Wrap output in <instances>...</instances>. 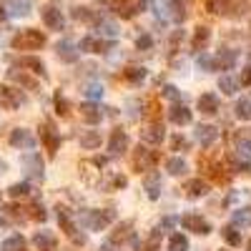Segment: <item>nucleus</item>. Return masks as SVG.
I'll list each match as a JSON object with an SVG mask.
<instances>
[{
  "label": "nucleus",
  "mask_w": 251,
  "mask_h": 251,
  "mask_svg": "<svg viewBox=\"0 0 251 251\" xmlns=\"http://www.w3.org/2000/svg\"><path fill=\"white\" fill-rule=\"evenodd\" d=\"M46 46V35L35 28H28V31H20L16 38H13V48L18 50H38Z\"/></svg>",
  "instance_id": "obj_1"
},
{
  "label": "nucleus",
  "mask_w": 251,
  "mask_h": 251,
  "mask_svg": "<svg viewBox=\"0 0 251 251\" xmlns=\"http://www.w3.org/2000/svg\"><path fill=\"white\" fill-rule=\"evenodd\" d=\"M111 221H116V211H85L83 214V224L91 231H103Z\"/></svg>",
  "instance_id": "obj_2"
},
{
  "label": "nucleus",
  "mask_w": 251,
  "mask_h": 251,
  "mask_svg": "<svg viewBox=\"0 0 251 251\" xmlns=\"http://www.w3.org/2000/svg\"><path fill=\"white\" fill-rule=\"evenodd\" d=\"M40 18L43 23H46V28H50V31H63V25H66V18H63V13L58 10L55 5H46L40 10Z\"/></svg>",
  "instance_id": "obj_3"
},
{
  "label": "nucleus",
  "mask_w": 251,
  "mask_h": 251,
  "mask_svg": "<svg viewBox=\"0 0 251 251\" xmlns=\"http://www.w3.org/2000/svg\"><path fill=\"white\" fill-rule=\"evenodd\" d=\"M181 226L186 231H194V234H209L211 231V224L203 216H199V214H186L181 218Z\"/></svg>",
  "instance_id": "obj_4"
},
{
  "label": "nucleus",
  "mask_w": 251,
  "mask_h": 251,
  "mask_svg": "<svg viewBox=\"0 0 251 251\" xmlns=\"http://www.w3.org/2000/svg\"><path fill=\"white\" fill-rule=\"evenodd\" d=\"M23 93L16 91V88H8V85H0V106L3 108H20L23 106Z\"/></svg>",
  "instance_id": "obj_5"
},
{
  "label": "nucleus",
  "mask_w": 251,
  "mask_h": 251,
  "mask_svg": "<svg viewBox=\"0 0 251 251\" xmlns=\"http://www.w3.org/2000/svg\"><path fill=\"white\" fill-rule=\"evenodd\" d=\"M10 146L33 151V149H35V136L31 134V131H25V128H16V131L10 134Z\"/></svg>",
  "instance_id": "obj_6"
},
{
  "label": "nucleus",
  "mask_w": 251,
  "mask_h": 251,
  "mask_svg": "<svg viewBox=\"0 0 251 251\" xmlns=\"http://www.w3.org/2000/svg\"><path fill=\"white\" fill-rule=\"evenodd\" d=\"M126 149H128V134H126V131H121V128L111 131V138H108V151H111L113 156H118V153H123Z\"/></svg>",
  "instance_id": "obj_7"
},
{
  "label": "nucleus",
  "mask_w": 251,
  "mask_h": 251,
  "mask_svg": "<svg viewBox=\"0 0 251 251\" xmlns=\"http://www.w3.org/2000/svg\"><path fill=\"white\" fill-rule=\"evenodd\" d=\"M58 221H61V226L66 229V234L70 236L76 244H83L85 239L78 234V229H76V224H73V218H70V214H68V209H58Z\"/></svg>",
  "instance_id": "obj_8"
},
{
  "label": "nucleus",
  "mask_w": 251,
  "mask_h": 251,
  "mask_svg": "<svg viewBox=\"0 0 251 251\" xmlns=\"http://www.w3.org/2000/svg\"><path fill=\"white\" fill-rule=\"evenodd\" d=\"M23 166H25V171H28V176H31V179H35V181L43 179V161H40L38 153L23 156Z\"/></svg>",
  "instance_id": "obj_9"
},
{
  "label": "nucleus",
  "mask_w": 251,
  "mask_h": 251,
  "mask_svg": "<svg viewBox=\"0 0 251 251\" xmlns=\"http://www.w3.org/2000/svg\"><path fill=\"white\" fill-rule=\"evenodd\" d=\"M3 5H5V10L10 13V16L23 18V16H28V13L33 10V0H3Z\"/></svg>",
  "instance_id": "obj_10"
},
{
  "label": "nucleus",
  "mask_w": 251,
  "mask_h": 251,
  "mask_svg": "<svg viewBox=\"0 0 251 251\" xmlns=\"http://www.w3.org/2000/svg\"><path fill=\"white\" fill-rule=\"evenodd\" d=\"M156 164V153L153 151H146V146H138L136 149V156H134V166L138 171H146Z\"/></svg>",
  "instance_id": "obj_11"
},
{
  "label": "nucleus",
  "mask_w": 251,
  "mask_h": 251,
  "mask_svg": "<svg viewBox=\"0 0 251 251\" xmlns=\"http://www.w3.org/2000/svg\"><path fill=\"white\" fill-rule=\"evenodd\" d=\"M113 48L111 40H96V38H83L81 40V50H88V53H108Z\"/></svg>",
  "instance_id": "obj_12"
},
{
  "label": "nucleus",
  "mask_w": 251,
  "mask_h": 251,
  "mask_svg": "<svg viewBox=\"0 0 251 251\" xmlns=\"http://www.w3.org/2000/svg\"><path fill=\"white\" fill-rule=\"evenodd\" d=\"M164 136H166V131H164V126H161V123H151V126L141 134L143 143H151V146H158L161 141H164Z\"/></svg>",
  "instance_id": "obj_13"
},
{
  "label": "nucleus",
  "mask_w": 251,
  "mask_h": 251,
  "mask_svg": "<svg viewBox=\"0 0 251 251\" xmlns=\"http://www.w3.org/2000/svg\"><path fill=\"white\" fill-rule=\"evenodd\" d=\"M83 121L85 123H91V126H96V123H100L103 121V116H106V113H103V108L100 106H96V103H83Z\"/></svg>",
  "instance_id": "obj_14"
},
{
  "label": "nucleus",
  "mask_w": 251,
  "mask_h": 251,
  "mask_svg": "<svg viewBox=\"0 0 251 251\" xmlns=\"http://www.w3.org/2000/svg\"><path fill=\"white\" fill-rule=\"evenodd\" d=\"M55 50H58V58L66 61V63H76L78 61V50H76V46H73L70 40H61L55 46Z\"/></svg>",
  "instance_id": "obj_15"
},
{
  "label": "nucleus",
  "mask_w": 251,
  "mask_h": 251,
  "mask_svg": "<svg viewBox=\"0 0 251 251\" xmlns=\"http://www.w3.org/2000/svg\"><path fill=\"white\" fill-rule=\"evenodd\" d=\"M168 121L176 123V126H186V123H191V111L186 106H181V103H176V106L168 111Z\"/></svg>",
  "instance_id": "obj_16"
},
{
  "label": "nucleus",
  "mask_w": 251,
  "mask_h": 251,
  "mask_svg": "<svg viewBox=\"0 0 251 251\" xmlns=\"http://www.w3.org/2000/svg\"><path fill=\"white\" fill-rule=\"evenodd\" d=\"M33 244L38 246V251H55V236L50 231H38L33 236Z\"/></svg>",
  "instance_id": "obj_17"
},
{
  "label": "nucleus",
  "mask_w": 251,
  "mask_h": 251,
  "mask_svg": "<svg viewBox=\"0 0 251 251\" xmlns=\"http://www.w3.org/2000/svg\"><path fill=\"white\" fill-rule=\"evenodd\" d=\"M143 188H146V194H149V199L156 201L161 196V176L158 173H149L146 181H143Z\"/></svg>",
  "instance_id": "obj_18"
},
{
  "label": "nucleus",
  "mask_w": 251,
  "mask_h": 251,
  "mask_svg": "<svg viewBox=\"0 0 251 251\" xmlns=\"http://www.w3.org/2000/svg\"><path fill=\"white\" fill-rule=\"evenodd\" d=\"M199 111L206 113V116L218 113V98H216L214 93H203V96L199 98Z\"/></svg>",
  "instance_id": "obj_19"
},
{
  "label": "nucleus",
  "mask_w": 251,
  "mask_h": 251,
  "mask_svg": "<svg viewBox=\"0 0 251 251\" xmlns=\"http://www.w3.org/2000/svg\"><path fill=\"white\" fill-rule=\"evenodd\" d=\"M196 138L201 146H211L218 138V131L214 126H196Z\"/></svg>",
  "instance_id": "obj_20"
},
{
  "label": "nucleus",
  "mask_w": 251,
  "mask_h": 251,
  "mask_svg": "<svg viewBox=\"0 0 251 251\" xmlns=\"http://www.w3.org/2000/svg\"><path fill=\"white\" fill-rule=\"evenodd\" d=\"M209 38H211V31L206 25H199L196 33H194V40H191V48H194V50H203L206 43H209Z\"/></svg>",
  "instance_id": "obj_21"
},
{
  "label": "nucleus",
  "mask_w": 251,
  "mask_h": 251,
  "mask_svg": "<svg viewBox=\"0 0 251 251\" xmlns=\"http://www.w3.org/2000/svg\"><path fill=\"white\" fill-rule=\"evenodd\" d=\"M43 141H46V146H48V151L50 153H55L58 151V146H61V136L55 134V128L48 123V126H43Z\"/></svg>",
  "instance_id": "obj_22"
},
{
  "label": "nucleus",
  "mask_w": 251,
  "mask_h": 251,
  "mask_svg": "<svg viewBox=\"0 0 251 251\" xmlns=\"http://www.w3.org/2000/svg\"><path fill=\"white\" fill-rule=\"evenodd\" d=\"M96 28H98V33H100L103 38H108V40L118 38V25H116L113 20H108V18H100Z\"/></svg>",
  "instance_id": "obj_23"
},
{
  "label": "nucleus",
  "mask_w": 251,
  "mask_h": 251,
  "mask_svg": "<svg viewBox=\"0 0 251 251\" xmlns=\"http://www.w3.org/2000/svg\"><path fill=\"white\" fill-rule=\"evenodd\" d=\"M236 66V53L234 50H221L216 55V68L218 70H231Z\"/></svg>",
  "instance_id": "obj_24"
},
{
  "label": "nucleus",
  "mask_w": 251,
  "mask_h": 251,
  "mask_svg": "<svg viewBox=\"0 0 251 251\" xmlns=\"http://www.w3.org/2000/svg\"><path fill=\"white\" fill-rule=\"evenodd\" d=\"M166 171H168L171 176H184V173L188 171V166H186V158L171 156V158L166 161Z\"/></svg>",
  "instance_id": "obj_25"
},
{
  "label": "nucleus",
  "mask_w": 251,
  "mask_h": 251,
  "mask_svg": "<svg viewBox=\"0 0 251 251\" xmlns=\"http://www.w3.org/2000/svg\"><path fill=\"white\" fill-rule=\"evenodd\" d=\"M236 151L241 156H251V134L249 131H239L236 134Z\"/></svg>",
  "instance_id": "obj_26"
},
{
  "label": "nucleus",
  "mask_w": 251,
  "mask_h": 251,
  "mask_svg": "<svg viewBox=\"0 0 251 251\" xmlns=\"http://www.w3.org/2000/svg\"><path fill=\"white\" fill-rule=\"evenodd\" d=\"M23 68H31V73H35V76H46V63L40 61V58H33V55H25L20 61Z\"/></svg>",
  "instance_id": "obj_27"
},
{
  "label": "nucleus",
  "mask_w": 251,
  "mask_h": 251,
  "mask_svg": "<svg viewBox=\"0 0 251 251\" xmlns=\"http://www.w3.org/2000/svg\"><path fill=\"white\" fill-rule=\"evenodd\" d=\"M8 76H10V81H16V83H20L23 88H31V91H35V88H38V83L31 78V76H25V73L23 70H18V68H13L10 73H8Z\"/></svg>",
  "instance_id": "obj_28"
},
{
  "label": "nucleus",
  "mask_w": 251,
  "mask_h": 251,
  "mask_svg": "<svg viewBox=\"0 0 251 251\" xmlns=\"http://www.w3.org/2000/svg\"><path fill=\"white\" fill-rule=\"evenodd\" d=\"M218 88H221V91H224L226 96H234L236 91H239V81L226 73V76H221V78H218Z\"/></svg>",
  "instance_id": "obj_29"
},
{
  "label": "nucleus",
  "mask_w": 251,
  "mask_h": 251,
  "mask_svg": "<svg viewBox=\"0 0 251 251\" xmlns=\"http://www.w3.org/2000/svg\"><path fill=\"white\" fill-rule=\"evenodd\" d=\"M168 251H188V239L184 234H171L168 236Z\"/></svg>",
  "instance_id": "obj_30"
},
{
  "label": "nucleus",
  "mask_w": 251,
  "mask_h": 251,
  "mask_svg": "<svg viewBox=\"0 0 251 251\" xmlns=\"http://www.w3.org/2000/svg\"><path fill=\"white\" fill-rule=\"evenodd\" d=\"M23 249H25V239L20 234H13L3 241V251H23Z\"/></svg>",
  "instance_id": "obj_31"
},
{
  "label": "nucleus",
  "mask_w": 251,
  "mask_h": 251,
  "mask_svg": "<svg viewBox=\"0 0 251 251\" xmlns=\"http://www.w3.org/2000/svg\"><path fill=\"white\" fill-rule=\"evenodd\" d=\"M186 191H188V196H191V199H199V196H203V194H206V184H203L201 179H194V181H188V184H186Z\"/></svg>",
  "instance_id": "obj_32"
},
{
  "label": "nucleus",
  "mask_w": 251,
  "mask_h": 251,
  "mask_svg": "<svg viewBox=\"0 0 251 251\" xmlns=\"http://www.w3.org/2000/svg\"><path fill=\"white\" fill-rule=\"evenodd\" d=\"M236 118H241V121H249L251 118V98H241L236 103Z\"/></svg>",
  "instance_id": "obj_33"
},
{
  "label": "nucleus",
  "mask_w": 251,
  "mask_h": 251,
  "mask_svg": "<svg viewBox=\"0 0 251 251\" xmlns=\"http://www.w3.org/2000/svg\"><path fill=\"white\" fill-rule=\"evenodd\" d=\"M224 241L229 246H239L241 244V234L236 231V226H224Z\"/></svg>",
  "instance_id": "obj_34"
},
{
  "label": "nucleus",
  "mask_w": 251,
  "mask_h": 251,
  "mask_svg": "<svg viewBox=\"0 0 251 251\" xmlns=\"http://www.w3.org/2000/svg\"><path fill=\"white\" fill-rule=\"evenodd\" d=\"M8 194H10L13 199H23V196L31 194V184H28V181H23V184H13Z\"/></svg>",
  "instance_id": "obj_35"
},
{
  "label": "nucleus",
  "mask_w": 251,
  "mask_h": 251,
  "mask_svg": "<svg viewBox=\"0 0 251 251\" xmlns=\"http://www.w3.org/2000/svg\"><path fill=\"white\" fill-rule=\"evenodd\" d=\"M234 224H236V226H251V209L234 211Z\"/></svg>",
  "instance_id": "obj_36"
},
{
  "label": "nucleus",
  "mask_w": 251,
  "mask_h": 251,
  "mask_svg": "<svg viewBox=\"0 0 251 251\" xmlns=\"http://www.w3.org/2000/svg\"><path fill=\"white\" fill-rule=\"evenodd\" d=\"M81 146H83V149H98V146H100V134H96V131L85 134L81 138Z\"/></svg>",
  "instance_id": "obj_37"
},
{
  "label": "nucleus",
  "mask_w": 251,
  "mask_h": 251,
  "mask_svg": "<svg viewBox=\"0 0 251 251\" xmlns=\"http://www.w3.org/2000/svg\"><path fill=\"white\" fill-rule=\"evenodd\" d=\"M146 73H149V70H146V68H128L126 70V81H131V83H141L143 78H146Z\"/></svg>",
  "instance_id": "obj_38"
},
{
  "label": "nucleus",
  "mask_w": 251,
  "mask_h": 251,
  "mask_svg": "<svg viewBox=\"0 0 251 251\" xmlns=\"http://www.w3.org/2000/svg\"><path fill=\"white\" fill-rule=\"evenodd\" d=\"M126 236H131V226L121 224V226L116 229V234H111V244H121V241H126Z\"/></svg>",
  "instance_id": "obj_39"
},
{
  "label": "nucleus",
  "mask_w": 251,
  "mask_h": 251,
  "mask_svg": "<svg viewBox=\"0 0 251 251\" xmlns=\"http://www.w3.org/2000/svg\"><path fill=\"white\" fill-rule=\"evenodd\" d=\"M83 93H85V98H88V100H98V98L103 96V88H100L98 83H91V85H85V91H83Z\"/></svg>",
  "instance_id": "obj_40"
},
{
  "label": "nucleus",
  "mask_w": 251,
  "mask_h": 251,
  "mask_svg": "<svg viewBox=\"0 0 251 251\" xmlns=\"http://www.w3.org/2000/svg\"><path fill=\"white\" fill-rule=\"evenodd\" d=\"M161 96L168 98V100H173V103H179V100H181V93H179V88H176V85H164Z\"/></svg>",
  "instance_id": "obj_41"
},
{
  "label": "nucleus",
  "mask_w": 251,
  "mask_h": 251,
  "mask_svg": "<svg viewBox=\"0 0 251 251\" xmlns=\"http://www.w3.org/2000/svg\"><path fill=\"white\" fill-rule=\"evenodd\" d=\"M199 68H203V70H218L216 68V55H201L199 58Z\"/></svg>",
  "instance_id": "obj_42"
},
{
  "label": "nucleus",
  "mask_w": 251,
  "mask_h": 251,
  "mask_svg": "<svg viewBox=\"0 0 251 251\" xmlns=\"http://www.w3.org/2000/svg\"><path fill=\"white\" fill-rule=\"evenodd\" d=\"M73 18H76V20H88V23L96 20V16L88 8H73Z\"/></svg>",
  "instance_id": "obj_43"
},
{
  "label": "nucleus",
  "mask_w": 251,
  "mask_h": 251,
  "mask_svg": "<svg viewBox=\"0 0 251 251\" xmlns=\"http://www.w3.org/2000/svg\"><path fill=\"white\" fill-rule=\"evenodd\" d=\"M188 149V141L184 138V136H171V151H186Z\"/></svg>",
  "instance_id": "obj_44"
},
{
  "label": "nucleus",
  "mask_w": 251,
  "mask_h": 251,
  "mask_svg": "<svg viewBox=\"0 0 251 251\" xmlns=\"http://www.w3.org/2000/svg\"><path fill=\"white\" fill-rule=\"evenodd\" d=\"M55 113L58 116H68V100L61 93H55Z\"/></svg>",
  "instance_id": "obj_45"
},
{
  "label": "nucleus",
  "mask_w": 251,
  "mask_h": 251,
  "mask_svg": "<svg viewBox=\"0 0 251 251\" xmlns=\"http://www.w3.org/2000/svg\"><path fill=\"white\" fill-rule=\"evenodd\" d=\"M206 8L211 13H224L226 10V0H206Z\"/></svg>",
  "instance_id": "obj_46"
},
{
  "label": "nucleus",
  "mask_w": 251,
  "mask_h": 251,
  "mask_svg": "<svg viewBox=\"0 0 251 251\" xmlns=\"http://www.w3.org/2000/svg\"><path fill=\"white\" fill-rule=\"evenodd\" d=\"M153 46V38L151 35H138V40H136V48L138 50H149Z\"/></svg>",
  "instance_id": "obj_47"
},
{
  "label": "nucleus",
  "mask_w": 251,
  "mask_h": 251,
  "mask_svg": "<svg viewBox=\"0 0 251 251\" xmlns=\"http://www.w3.org/2000/svg\"><path fill=\"white\" fill-rule=\"evenodd\" d=\"M46 216H48V214H46V209H43L40 203H35V206H33V218H38V221H46Z\"/></svg>",
  "instance_id": "obj_48"
},
{
  "label": "nucleus",
  "mask_w": 251,
  "mask_h": 251,
  "mask_svg": "<svg viewBox=\"0 0 251 251\" xmlns=\"http://www.w3.org/2000/svg\"><path fill=\"white\" fill-rule=\"evenodd\" d=\"M241 83H244V85H251V68H246V70L241 73Z\"/></svg>",
  "instance_id": "obj_49"
},
{
  "label": "nucleus",
  "mask_w": 251,
  "mask_h": 251,
  "mask_svg": "<svg viewBox=\"0 0 251 251\" xmlns=\"http://www.w3.org/2000/svg\"><path fill=\"white\" fill-rule=\"evenodd\" d=\"M173 224H176V218H164V229H173Z\"/></svg>",
  "instance_id": "obj_50"
},
{
  "label": "nucleus",
  "mask_w": 251,
  "mask_h": 251,
  "mask_svg": "<svg viewBox=\"0 0 251 251\" xmlns=\"http://www.w3.org/2000/svg\"><path fill=\"white\" fill-rule=\"evenodd\" d=\"M5 16H8V10H5V5H0V20H5Z\"/></svg>",
  "instance_id": "obj_51"
},
{
  "label": "nucleus",
  "mask_w": 251,
  "mask_h": 251,
  "mask_svg": "<svg viewBox=\"0 0 251 251\" xmlns=\"http://www.w3.org/2000/svg\"><path fill=\"white\" fill-rule=\"evenodd\" d=\"M8 171V164H5V161H0V173H5Z\"/></svg>",
  "instance_id": "obj_52"
},
{
  "label": "nucleus",
  "mask_w": 251,
  "mask_h": 251,
  "mask_svg": "<svg viewBox=\"0 0 251 251\" xmlns=\"http://www.w3.org/2000/svg\"><path fill=\"white\" fill-rule=\"evenodd\" d=\"M100 251H113V246H106V244H103V246H100Z\"/></svg>",
  "instance_id": "obj_53"
},
{
  "label": "nucleus",
  "mask_w": 251,
  "mask_h": 251,
  "mask_svg": "<svg viewBox=\"0 0 251 251\" xmlns=\"http://www.w3.org/2000/svg\"><path fill=\"white\" fill-rule=\"evenodd\" d=\"M0 203H3V196H0Z\"/></svg>",
  "instance_id": "obj_54"
}]
</instances>
